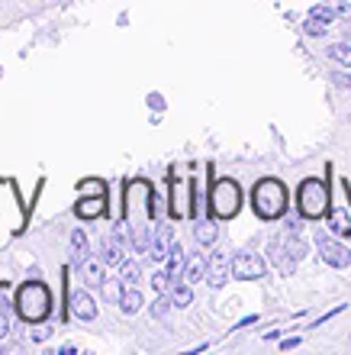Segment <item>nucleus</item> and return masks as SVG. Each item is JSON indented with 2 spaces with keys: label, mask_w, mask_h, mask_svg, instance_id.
<instances>
[{
  "label": "nucleus",
  "mask_w": 351,
  "mask_h": 355,
  "mask_svg": "<svg viewBox=\"0 0 351 355\" xmlns=\"http://www.w3.org/2000/svg\"><path fill=\"white\" fill-rule=\"evenodd\" d=\"M152 214H155V191L145 178H136L126 184V233L136 252H145L152 243Z\"/></svg>",
  "instance_id": "1"
},
{
  "label": "nucleus",
  "mask_w": 351,
  "mask_h": 355,
  "mask_svg": "<svg viewBox=\"0 0 351 355\" xmlns=\"http://www.w3.org/2000/svg\"><path fill=\"white\" fill-rule=\"evenodd\" d=\"M251 204H255V214L261 216V220H280V216L287 214V187L280 184L278 178H261L258 184H255V191H251Z\"/></svg>",
  "instance_id": "2"
},
{
  "label": "nucleus",
  "mask_w": 351,
  "mask_h": 355,
  "mask_svg": "<svg viewBox=\"0 0 351 355\" xmlns=\"http://www.w3.org/2000/svg\"><path fill=\"white\" fill-rule=\"evenodd\" d=\"M17 313L26 323H42L52 313V294L42 281H26L17 291Z\"/></svg>",
  "instance_id": "3"
},
{
  "label": "nucleus",
  "mask_w": 351,
  "mask_h": 355,
  "mask_svg": "<svg viewBox=\"0 0 351 355\" xmlns=\"http://www.w3.org/2000/svg\"><path fill=\"white\" fill-rule=\"evenodd\" d=\"M210 216L213 220H232L242 210V184L235 178H216L210 184Z\"/></svg>",
  "instance_id": "4"
},
{
  "label": "nucleus",
  "mask_w": 351,
  "mask_h": 355,
  "mask_svg": "<svg viewBox=\"0 0 351 355\" xmlns=\"http://www.w3.org/2000/svg\"><path fill=\"white\" fill-rule=\"evenodd\" d=\"M296 207L306 220H319L329 214V187L319 178H306L300 191H296Z\"/></svg>",
  "instance_id": "5"
},
{
  "label": "nucleus",
  "mask_w": 351,
  "mask_h": 355,
  "mask_svg": "<svg viewBox=\"0 0 351 355\" xmlns=\"http://www.w3.org/2000/svg\"><path fill=\"white\" fill-rule=\"evenodd\" d=\"M190 187L194 181L190 178H171V220H184V216H194V204L187 200L190 197Z\"/></svg>",
  "instance_id": "6"
},
{
  "label": "nucleus",
  "mask_w": 351,
  "mask_h": 355,
  "mask_svg": "<svg viewBox=\"0 0 351 355\" xmlns=\"http://www.w3.org/2000/svg\"><path fill=\"white\" fill-rule=\"evenodd\" d=\"M232 275L242 281H255V278H264V271H268V265H264V259L255 252H235L232 255Z\"/></svg>",
  "instance_id": "7"
},
{
  "label": "nucleus",
  "mask_w": 351,
  "mask_h": 355,
  "mask_svg": "<svg viewBox=\"0 0 351 355\" xmlns=\"http://www.w3.org/2000/svg\"><path fill=\"white\" fill-rule=\"evenodd\" d=\"M316 249H319V255L325 259V265H332V268H345V265H351V252H348V249H345L342 243L329 239L325 233L316 236Z\"/></svg>",
  "instance_id": "8"
},
{
  "label": "nucleus",
  "mask_w": 351,
  "mask_h": 355,
  "mask_svg": "<svg viewBox=\"0 0 351 355\" xmlns=\"http://www.w3.org/2000/svg\"><path fill=\"white\" fill-rule=\"evenodd\" d=\"M103 214H107V194H84L74 204V216L78 220H97Z\"/></svg>",
  "instance_id": "9"
},
{
  "label": "nucleus",
  "mask_w": 351,
  "mask_h": 355,
  "mask_svg": "<svg viewBox=\"0 0 351 355\" xmlns=\"http://www.w3.org/2000/svg\"><path fill=\"white\" fill-rule=\"evenodd\" d=\"M229 271H232V265L226 262L222 252H213L210 259H206V281H210V288H222V284L229 281Z\"/></svg>",
  "instance_id": "10"
},
{
  "label": "nucleus",
  "mask_w": 351,
  "mask_h": 355,
  "mask_svg": "<svg viewBox=\"0 0 351 355\" xmlns=\"http://www.w3.org/2000/svg\"><path fill=\"white\" fill-rule=\"evenodd\" d=\"M123 252H126V245H123L120 230L110 236H103V243H100V262L103 265H123Z\"/></svg>",
  "instance_id": "11"
},
{
  "label": "nucleus",
  "mask_w": 351,
  "mask_h": 355,
  "mask_svg": "<svg viewBox=\"0 0 351 355\" xmlns=\"http://www.w3.org/2000/svg\"><path fill=\"white\" fill-rule=\"evenodd\" d=\"M171 226L168 223H158L155 230H152V243H148V249H152V255H155L158 262L161 259H168V252H171Z\"/></svg>",
  "instance_id": "12"
},
{
  "label": "nucleus",
  "mask_w": 351,
  "mask_h": 355,
  "mask_svg": "<svg viewBox=\"0 0 351 355\" xmlns=\"http://www.w3.org/2000/svg\"><path fill=\"white\" fill-rule=\"evenodd\" d=\"M13 307H17V300L10 297V281H0V339L10 333V323H13Z\"/></svg>",
  "instance_id": "13"
},
{
  "label": "nucleus",
  "mask_w": 351,
  "mask_h": 355,
  "mask_svg": "<svg viewBox=\"0 0 351 355\" xmlns=\"http://www.w3.org/2000/svg\"><path fill=\"white\" fill-rule=\"evenodd\" d=\"M332 19H339V17H335L325 3H323V7H313V10H309V17H306V33H309V36H323L325 26H329Z\"/></svg>",
  "instance_id": "14"
},
{
  "label": "nucleus",
  "mask_w": 351,
  "mask_h": 355,
  "mask_svg": "<svg viewBox=\"0 0 351 355\" xmlns=\"http://www.w3.org/2000/svg\"><path fill=\"white\" fill-rule=\"evenodd\" d=\"M268 252H271V262H274V265H278V268H280V275H294V268H296V259H294V255H290V252H287L284 245H280V239H278V236L271 239Z\"/></svg>",
  "instance_id": "15"
},
{
  "label": "nucleus",
  "mask_w": 351,
  "mask_h": 355,
  "mask_svg": "<svg viewBox=\"0 0 351 355\" xmlns=\"http://www.w3.org/2000/svg\"><path fill=\"white\" fill-rule=\"evenodd\" d=\"M71 310L78 320H93L97 317V304H93L91 294H84V291H78V294H71Z\"/></svg>",
  "instance_id": "16"
},
{
  "label": "nucleus",
  "mask_w": 351,
  "mask_h": 355,
  "mask_svg": "<svg viewBox=\"0 0 351 355\" xmlns=\"http://www.w3.org/2000/svg\"><path fill=\"white\" fill-rule=\"evenodd\" d=\"M71 259H74V265H78V268L91 259V245H87L84 230H74V233H71Z\"/></svg>",
  "instance_id": "17"
},
{
  "label": "nucleus",
  "mask_w": 351,
  "mask_h": 355,
  "mask_svg": "<svg viewBox=\"0 0 351 355\" xmlns=\"http://www.w3.org/2000/svg\"><path fill=\"white\" fill-rule=\"evenodd\" d=\"M184 265H187V252L181 249V245H171V252H168V259H165V268L171 271V278L174 281L184 278Z\"/></svg>",
  "instance_id": "18"
},
{
  "label": "nucleus",
  "mask_w": 351,
  "mask_h": 355,
  "mask_svg": "<svg viewBox=\"0 0 351 355\" xmlns=\"http://www.w3.org/2000/svg\"><path fill=\"white\" fill-rule=\"evenodd\" d=\"M329 230L339 236H351V214L345 210V207H335V210H329Z\"/></svg>",
  "instance_id": "19"
},
{
  "label": "nucleus",
  "mask_w": 351,
  "mask_h": 355,
  "mask_svg": "<svg viewBox=\"0 0 351 355\" xmlns=\"http://www.w3.org/2000/svg\"><path fill=\"white\" fill-rule=\"evenodd\" d=\"M81 278H84V284L87 288H103V262H87L81 265Z\"/></svg>",
  "instance_id": "20"
},
{
  "label": "nucleus",
  "mask_w": 351,
  "mask_h": 355,
  "mask_svg": "<svg viewBox=\"0 0 351 355\" xmlns=\"http://www.w3.org/2000/svg\"><path fill=\"white\" fill-rule=\"evenodd\" d=\"M120 307H123V313H139V310H142V294H139V288L126 284V291H123V297H120Z\"/></svg>",
  "instance_id": "21"
},
{
  "label": "nucleus",
  "mask_w": 351,
  "mask_h": 355,
  "mask_svg": "<svg viewBox=\"0 0 351 355\" xmlns=\"http://www.w3.org/2000/svg\"><path fill=\"white\" fill-rule=\"evenodd\" d=\"M171 300H174V307H190L194 304V291H190V281H177L174 288H171Z\"/></svg>",
  "instance_id": "22"
},
{
  "label": "nucleus",
  "mask_w": 351,
  "mask_h": 355,
  "mask_svg": "<svg viewBox=\"0 0 351 355\" xmlns=\"http://www.w3.org/2000/svg\"><path fill=\"white\" fill-rule=\"evenodd\" d=\"M194 236H197V243H200V245H213V243H216L219 230L213 226V216H210V220H200V223H197Z\"/></svg>",
  "instance_id": "23"
},
{
  "label": "nucleus",
  "mask_w": 351,
  "mask_h": 355,
  "mask_svg": "<svg viewBox=\"0 0 351 355\" xmlns=\"http://www.w3.org/2000/svg\"><path fill=\"white\" fill-rule=\"evenodd\" d=\"M200 278H206V262L200 259V255H190L187 259V265H184V281H200Z\"/></svg>",
  "instance_id": "24"
},
{
  "label": "nucleus",
  "mask_w": 351,
  "mask_h": 355,
  "mask_svg": "<svg viewBox=\"0 0 351 355\" xmlns=\"http://www.w3.org/2000/svg\"><path fill=\"white\" fill-rule=\"evenodd\" d=\"M78 191H81V194H110L107 181H100V178H87V181H78Z\"/></svg>",
  "instance_id": "25"
},
{
  "label": "nucleus",
  "mask_w": 351,
  "mask_h": 355,
  "mask_svg": "<svg viewBox=\"0 0 351 355\" xmlns=\"http://www.w3.org/2000/svg\"><path fill=\"white\" fill-rule=\"evenodd\" d=\"M123 291H126V284H123V278H110V281H103V297H107V300H113V304H120Z\"/></svg>",
  "instance_id": "26"
},
{
  "label": "nucleus",
  "mask_w": 351,
  "mask_h": 355,
  "mask_svg": "<svg viewBox=\"0 0 351 355\" xmlns=\"http://www.w3.org/2000/svg\"><path fill=\"white\" fill-rule=\"evenodd\" d=\"M152 284H155L158 294H168V291L174 288L177 281L171 278V271H168V268H161V271H155V278H152Z\"/></svg>",
  "instance_id": "27"
},
{
  "label": "nucleus",
  "mask_w": 351,
  "mask_h": 355,
  "mask_svg": "<svg viewBox=\"0 0 351 355\" xmlns=\"http://www.w3.org/2000/svg\"><path fill=\"white\" fill-rule=\"evenodd\" d=\"M329 58H335V62H342L345 68H351V46H345V42L329 46Z\"/></svg>",
  "instance_id": "28"
},
{
  "label": "nucleus",
  "mask_w": 351,
  "mask_h": 355,
  "mask_svg": "<svg viewBox=\"0 0 351 355\" xmlns=\"http://www.w3.org/2000/svg\"><path fill=\"white\" fill-rule=\"evenodd\" d=\"M139 275H142L139 262H123V271H120L123 284H139Z\"/></svg>",
  "instance_id": "29"
},
{
  "label": "nucleus",
  "mask_w": 351,
  "mask_h": 355,
  "mask_svg": "<svg viewBox=\"0 0 351 355\" xmlns=\"http://www.w3.org/2000/svg\"><path fill=\"white\" fill-rule=\"evenodd\" d=\"M325 7L332 10L339 19H351V0H325Z\"/></svg>",
  "instance_id": "30"
},
{
  "label": "nucleus",
  "mask_w": 351,
  "mask_h": 355,
  "mask_svg": "<svg viewBox=\"0 0 351 355\" xmlns=\"http://www.w3.org/2000/svg\"><path fill=\"white\" fill-rule=\"evenodd\" d=\"M171 304H174V300H168L165 294H158V300L152 304V317H155V320L168 317V310H171Z\"/></svg>",
  "instance_id": "31"
},
{
  "label": "nucleus",
  "mask_w": 351,
  "mask_h": 355,
  "mask_svg": "<svg viewBox=\"0 0 351 355\" xmlns=\"http://www.w3.org/2000/svg\"><path fill=\"white\" fill-rule=\"evenodd\" d=\"M335 85H342V87L351 91V75H335Z\"/></svg>",
  "instance_id": "32"
}]
</instances>
